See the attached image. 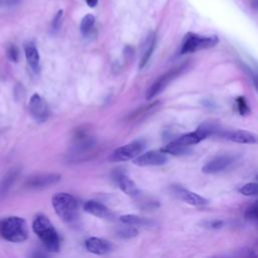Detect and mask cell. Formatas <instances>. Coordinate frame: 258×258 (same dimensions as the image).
I'll use <instances>...</instances> for the list:
<instances>
[{"mask_svg":"<svg viewBox=\"0 0 258 258\" xmlns=\"http://www.w3.org/2000/svg\"><path fill=\"white\" fill-rule=\"evenodd\" d=\"M51 204L56 215L66 223L71 224L78 218V202L70 194L58 192L51 199Z\"/></svg>","mask_w":258,"mask_h":258,"instance_id":"obj_2","label":"cell"},{"mask_svg":"<svg viewBox=\"0 0 258 258\" xmlns=\"http://www.w3.org/2000/svg\"><path fill=\"white\" fill-rule=\"evenodd\" d=\"M116 180L118 182V185L120 187V189L131 197H136L139 195V189L136 186L135 182L133 180H131L127 175L123 174V173H118L116 175Z\"/></svg>","mask_w":258,"mask_h":258,"instance_id":"obj_17","label":"cell"},{"mask_svg":"<svg viewBox=\"0 0 258 258\" xmlns=\"http://www.w3.org/2000/svg\"><path fill=\"white\" fill-rule=\"evenodd\" d=\"M239 192L243 196H257L258 195V182H248L239 188Z\"/></svg>","mask_w":258,"mask_h":258,"instance_id":"obj_23","label":"cell"},{"mask_svg":"<svg viewBox=\"0 0 258 258\" xmlns=\"http://www.w3.org/2000/svg\"><path fill=\"white\" fill-rule=\"evenodd\" d=\"M31 258H46L42 253H40V252H35V253H33V255L31 256Z\"/></svg>","mask_w":258,"mask_h":258,"instance_id":"obj_32","label":"cell"},{"mask_svg":"<svg viewBox=\"0 0 258 258\" xmlns=\"http://www.w3.org/2000/svg\"><path fill=\"white\" fill-rule=\"evenodd\" d=\"M244 216L248 220H258V200L246 209Z\"/></svg>","mask_w":258,"mask_h":258,"instance_id":"obj_24","label":"cell"},{"mask_svg":"<svg viewBox=\"0 0 258 258\" xmlns=\"http://www.w3.org/2000/svg\"><path fill=\"white\" fill-rule=\"evenodd\" d=\"M236 160V156L232 154H222L208 161L202 168V171L207 174L221 172L230 167Z\"/></svg>","mask_w":258,"mask_h":258,"instance_id":"obj_8","label":"cell"},{"mask_svg":"<svg viewBox=\"0 0 258 258\" xmlns=\"http://www.w3.org/2000/svg\"><path fill=\"white\" fill-rule=\"evenodd\" d=\"M120 221L125 224V225H129L132 227H136V226H148L150 225V221L146 218H142L136 215H124L120 217Z\"/></svg>","mask_w":258,"mask_h":258,"instance_id":"obj_20","label":"cell"},{"mask_svg":"<svg viewBox=\"0 0 258 258\" xmlns=\"http://www.w3.org/2000/svg\"><path fill=\"white\" fill-rule=\"evenodd\" d=\"M219 42V38L216 35H200L197 33L188 32L184 35L181 43L180 53L196 52L202 49H207L215 46Z\"/></svg>","mask_w":258,"mask_h":258,"instance_id":"obj_4","label":"cell"},{"mask_svg":"<svg viewBox=\"0 0 258 258\" xmlns=\"http://www.w3.org/2000/svg\"><path fill=\"white\" fill-rule=\"evenodd\" d=\"M155 42H156V39H155L154 34L148 36L144 52H143V54L140 58V62H139V68L140 69L144 68L146 66V63L148 62V60L150 59V57L152 55V52L154 50V47H155Z\"/></svg>","mask_w":258,"mask_h":258,"instance_id":"obj_19","label":"cell"},{"mask_svg":"<svg viewBox=\"0 0 258 258\" xmlns=\"http://www.w3.org/2000/svg\"><path fill=\"white\" fill-rule=\"evenodd\" d=\"M167 162V156L161 150H151L143 154H140L135 159L133 163L138 166H150V165H162Z\"/></svg>","mask_w":258,"mask_h":258,"instance_id":"obj_11","label":"cell"},{"mask_svg":"<svg viewBox=\"0 0 258 258\" xmlns=\"http://www.w3.org/2000/svg\"><path fill=\"white\" fill-rule=\"evenodd\" d=\"M137 234H138V231L136 230L135 227H132V226H127L119 230V236H121L122 238H132V237H135Z\"/></svg>","mask_w":258,"mask_h":258,"instance_id":"obj_26","label":"cell"},{"mask_svg":"<svg viewBox=\"0 0 258 258\" xmlns=\"http://www.w3.org/2000/svg\"><path fill=\"white\" fill-rule=\"evenodd\" d=\"M209 258H234L230 256H215V257H209Z\"/></svg>","mask_w":258,"mask_h":258,"instance_id":"obj_34","label":"cell"},{"mask_svg":"<svg viewBox=\"0 0 258 258\" xmlns=\"http://www.w3.org/2000/svg\"><path fill=\"white\" fill-rule=\"evenodd\" d=\"M62 14H63V11L62 10H58L57 13L55 14L53 20H52V27L53 29H58L59 26H60V22H61V18H62Z\"/></svg>","mask_w":258,"mask_h":258,"instance_id":"obj_29","label":"cell"},{"mask_svg":"<svg viewBox=\"0 0 258 258\" xmlns=\"http://www.w3.org/2000/svg\"><path fill=\"white\" fill-rule=\"evenodd\" d=\"M226 138L236 142V143H243V144H253L257 142L256 136L246 130H234L228 132L226 134Z\"/></svg>","mask_w":258,"mask_h":258,"instance_id":"obj_15","label":"cell"},{"mask_svg":"<svg viewBox=\"0 0 258 258\" xmlns=\"http://www.w3.org/2000/svg\"><path fill=\"white\" fill-rule=\"evenodd\" d=\"M84 210L95 216V217H98V218H101V219H107V220H110L114 217L113 213L106 207L104 206L103 204L101 203H98L96 201H88L86 202V204L84 205Z\"/></svg>","mask_w":258,"mask_h":258,"instance_id":"obj_12","label":"cell"},{"mask_svg":"<svg viewBox=\"0 0 258 258\" xmlns=\"http://www.w3.org/2000/svg\"><path fill=\"white\" fill-rule=\"evenodd\" d=\"M224 226V222L221 220H211L205 222V227L211 228V229H220Z\"/></svg>","mask_w":258,"mask_h":258,"instance_id":"obj_28","label":"cell"},{"mask_svg":"<svg viewBox=\"0 0 258 258\" xmlns=\"http://www.w3.org/2000/svg\"><path fill=\"white\" fill-rule=\"evenodd\" d=\"M1 222H2V221H0V227H1Z\"/></svg>","mask_w":258,"mask_h":258,"instance_id":"obj_36","label":"cell"},{"mask_svg":"<svg viewBox=\"0 0 258 258\" xmlns=\"http://www.w3.org/2000/svg\"><path fill=\"white\" fill-rule=\"evenodd\" d=\"M253 81H254V86L256 88V90L258 91V73L254 75V78H253Z\"/></svg>","mask_w":258,"mask_h":258,"instance_id":"obj_33","label":"cell"},{"mask_svg":"<svg viewBox=\"0 0 258 258\" xmlns=\"http://www.w3.org/2000/svg\"><path fill=\"white\" fill-rule=\"evenodd\" d=\"M170 191L176 199H178L190 206L202 207V206H206L209 204V201L206 198H204L194 191H190L180 185L170 186Z\"/></svg>","mask_w":258,"mask_h":258,"instance_id":"obj_7","label":"cell"},{"mask_svg":"<svg viewBox=\"0 0 258 258\" xmlns=\"http://www.w3.org/2000/svg\"><path fill=\"white\" fill-rule=\"evenodd\" d=\"M158 106V102H154L150 105H147L145 107H142V108H139L138 110H136L130 117H129V120L130 121H139L140 119H143L145 117H147L152 111H154Z\"/></svg>","mask_w":258,"mask_h":258,"instance_id":"obj_21","label":"cell"},{"mask_svg":"<svg viewBox=\"0 0 258 258\" xmlns=\"http://www.w3.org/2000/svg\"><path fill=\"white\" fill-rule=\"evenodd\" d=\"M18 173L19 170L17 168H12L3 176L0 182V196H4L7 194V191L10 189V187L16 180Z\"/></svg>","mask_w":258,"mask_h":258,"instance_id":"obj_18","label":"cell"},{"mask_svg":"<svg viewBox=\"0 0 258 258\" xmlns=\"http://www.w3.org/2000/svg\"><path fill=\"white\" fill-rule=\"evenodd\" d=\"M95 23V16L93 14H87L83 17L81 22V31L83 34H88L93 28Z\"/></svg>","mask_w":258,"mask_h":258,"instance_id":"obj_22","label":"cell"},{"mask_svg":"<svg viewBox=\"0 0 258 258\" xmlns=\"http://www.w3.org/2000/svg\"><path fill=\"white\" fill-rule=\"evenodd\" d=\"M0 236L13 243H20L27 239L28 229L26 222L20 217H9L1 222Z\"/></svg>","mask_w":258,"mask_h":258,"instance_id":"obj_3","label":"cell"},{"mask_svg":"<svg viewBox=\"0 0 258 258\" xmlns=\"http://www.w3.org/2000/svg\"><path fill=\"white\" fill-rule=\"evenodd\" d=\"M254 3H255V6H256V7H258V0H256Z\"/></svg>","mask_w":258,"mask_h":258,"instance_id":"obj_35","label":"cell"},{"mask_svg":"<svg viewBox=\"0 0 258 258\" xmlns=\"http://www.w3.org/2000/svg\"><path fill=\"white\" fill-rule=\"evenodd\" d=\"M145 145H146L145 141L141 139L132 141L126 145H123L117 148L110 156V160L115 162H120V161L135 159L144 150Z\"/></svg>","mask_w":258,"mask_h":258,"instance_id":"obj_5","label":"cell"},{"mask_svg":"<svg viewBox=\"0 0 258 258\" xmlns=\"http://www.w3.org/2000/svg\"><path fill=\"white\" fill-rule=\"evenodd\" d=\"M257 180H258V175H257Z\"/></svg>","mask_w":258,"mask_h":258,"instance_id":"obj_37","label":"cell"},{"mask_svg":"<svg viewBox=\"0 0 258 258\" xmlns=\"http://www.w3.org/2000/svg\"><path fill=\"white\" fill-rule=\"evenodd\" d=\"M246 258H258V255L254 251H248L246 254Z\"/></svg>","mask_w":258,"mask_h":258,"instance_id":"obj_30","label":"cell"},{"mask_svg":"<svg viewBox=\"0 0 258 258\" xmlns=\"http://www.w3.org/2000/svg\"><path fill=\"white\" fill-rule=\"evenodd\" d=\"M32 230L47 250L53 252L58 251L59 237L53 225L45 216L38 215L34 218L32 223Z\"/></svg>","mask_w":258,"mask_h":258,"instance_id":"obj_1","label":"cell"},{"mask_svg":"<svg viewBox=\"0 0 258 258\" xmlns=\"http://www.w3.org/2000/svg\"><path fill=\"white\" fill-rule=\"evenodd\" d=\"M237 106H238V110H239V113L242 115V116H246L249 114L250 112V108L249 106L247 105V102L245 100L244 97L240 96L237 98Z\"/></svg>","mask_w":258,"mask_h":258,"instance_id":"obj_25","label":"cell"},{"mask_svg":"<svg viewBox=\"0 0 258 258\" xmlns=\"http://www.w3.org/2000/svg\"><path fill=\"white\" fill-rule=\"evenodd\" d=\"M59 179H60L59 174L45 173V174H38L30 177L26 183L29 187H44L57 182Z\"/></svg>","mask_w":258,"mask_h":258,"instance_id":"obj_14","label":"cell"},{"mask_svg":"<svg viewBox=\"0 0 258 258\" xmlns=\"http://www.w3.org/2000/svg\"><path fill=\"white\" fill-rule=\"evenodd\" d=\"M86 248L89 252L97 255H104L108 253L111 250V244L102 238H97V237H91L89 238L86 243Z\"/></svg>","mask_w":258,"mask_h":258,"instance_id":"obj_13","label":"cell"},{"mask_svg":"<svg viewBox=\"0 0 258 258\" xmlns=\"http://www.w3.org/2000/svg\"><path fill=\"white\" fill-rule=\"evenodd\" d=\"M29 111L32 117L38 122H44L49 116V109L45 100L37 93H34L30 97Z\"/></svg>","mask_w":258,"mask_h":258,"instance_id":"obj_10","label":"cell"},{"mask_svg":"<svg viewBox=\"0 0 258 258\" xmlns=\"http://www.w3.org/2000/svg\"><path fill=\"white\" fill-rule=\"evenodd\" d=\"M7 55L9 57L10 60L12 61H17L18 60V56H19V50L15 45H10L8 50H7Z\"/></svg>","mask_w":258,"mask_h":258,"instance_id":"obj_27","label":"cell"},{"mask_svg":"<svg viewBox=\"0 0 258 258\" xmlns=\"http://www.w3.org/2000/svg\"><path fill=\"white\" fill-rule=\"evenodd\" d=\"M212 132H213V130L210 129L208 126L201 125L197 130H195L192 132L185 133V134L181 135L180 137H178L177 139H175L174 141L177 144L188 148L190 145L197 144V143L201 142L202 140L206 139L208 136H210L212 134Z\"/></svg>","mask_w":258,"mask_h":258,"instance_id":"obj_9","label":"cell"},{"mask_svg":"<svg viewBox=\"0 0 258 258\" xmlns=\"http://www.w3.org/2000/svg\"><path fill=\"white\" fill-rule=\"evenodd\" d=\"M86 2L90 7H95L98 4V0H86Z\"/></svg>","mask_w":258,"mask_h":258,"instance_id":"obj_31","label":"cell"},{"mask_svg":"<svg viewBox=\"0 0 258 258\" xmlns=\"http://www.w3.org/2000/svg\"><path fill=\"white\" fill-rule=\"evenodd\" d=\"M24 52H25V57L26 60L28 62V64L30 66V68L36 72L39 69V62H40V57H39V53L38 50L35 46V44L31 41L25 42L24 44Z\"/></svg>","mask_w":258,"mask_h":258,"instance_id":"obj_16","label":"cell"},{"mask_svg":"<svg viewBox=\"0 0 258 258\" xmlns=\"http://www.w3.org/2000/svg\"><path fill=\"white\" fill-rule=\"evenodd\" d=\"M185 68H186V64H181V66L171 69L167 73L160 76L148 89V91L146 93V99L151 100L156 95H158L160 92H162L169 85V83L171 81H173L175 78H177L184 71Z\"/></svg>","mask_w":258,"mask_h":258,"instance_id":"obj_6","label":"cell"}]
</instances>
